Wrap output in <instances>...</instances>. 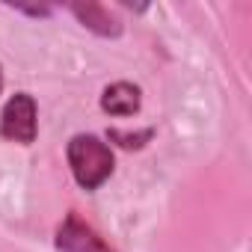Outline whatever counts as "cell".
<instances>
[{
	"mask_svg": "<svg viewBox=\"0 0 252 252\" xmlns=\"http://www.w3.org/2000/svg\"><path fill=\"white\" fill-rule=\"evenodd\" d=\"M65 158H68V169L74 175V181L83 190H98L110 175H113V152L104 140H98L95 134H77L68 140L65 146Z\"/></svg>",
	"mask_w": 252,
	"mask_h": 252,
	"instance_id": "6da1fadb",
	"label": "cell"
},
{
	"mask_svg": "<svg viewBox=\"0 0 252 252\" xmlns=\"http://www.w3.org/2000/svg\"><path fill=\"white\" fill-rule=\"evenodd\" d=\"M39 134V110H36V98L27 92H15L3 113H0V137L30 146Z\"/></svg>",
	"mask_w": 252,
	"mask_h": 252,
	"instance_id": "7a4b0ae2",
	"label": "cell"
},
{
	"mask_svg": "<svg viewBox=\"0 0 252 252\" xmlns=\"http://www.w3.org/2000/svg\"><path fill=\"white\" fill-rule=\"evenodd\" d=\"M57 252H116L89 222H83L77 214H65V220L57 225L54 237Z\"/></svg>",
	"mask_w": 252,
	"mask_h": 252,
	"instance_id": "3957f363",
	"label": "cell"
},
{
	"mask_svg": "<svg viewBox=\"0 0 252 252\" xmlns=\"http://www.w3.org/2000/svg\"><path fill=\"white\" fill-rule=\"evenodd\" d=\"M68 9H71V15H74V18H77L86 30H92L95 36H104V39H119V36L125 33L122 18H119V15H113V12H110V6H104V3L86 0V3H71Z\"/></svg>",
	"mask_w": 252,
	"mask_h": 252,
	"instance_id": "277c9868",
	"label": "cell"
},
{
	"mask_svg": "<svg viewBox=\"0 0 252 252\" xmlns=\"http://www.w3.org/2000/svg\"><path fill=\"white\" fill-rule=\"evenodd\" d=\"M140 107H143V92H140V86H134V83H128V80L110 83V86L101 92V110L110 113V116L125 119V116L140 113Z\"/></svg>",
	"mask_w": 252,
	"mask_h": 252,
	"instance_id": "5b68a950",
	"label": "cell"
},
{
	"mask_svg": "<svg viewBox=\"0 0 252 252\" xmlns=\"http://www.w3.org/2000/svg\"><path fill=\"white\" fill-rule=\"evenodd\" d=\"M155 137V131L152 128H143V131H137V134H131V131H119V128H113V131H107V140L110 143H116V146H122V149H143L149 140Z\"/></svg>",
	"mask_w": 252,
	"mask_h": 252,
	"instance_id": "8992f818",
	"label": "cell"
},
{
	"mask_svg": "<svg viewBox=\"0 0 252 252\" xmlns=\"http://www.w3.org/2000/svg\"><path fill=\"white\" fill-rule=\"evenodd\" d=\"M18 12H27V15H39V18H45V15H51V6H15Z\"/></svg>",
	"mask_w": 252,
	"mask_h": 252,
	"instance_id": "52a82bcc",
	"label": "cell"
},
{
	"mask_svg": "<svg viewBox=\"0 0 252 252\" xmlns=\"http://www.w3.org/2000/svg\"><path fill=\"white\" fill-rule=\"evenodd\" d=\"M0 92H3V68H0Z\"/></svg>",
	"mask_w": 252,
	"mask_h": 252,
	"instance_id": "ba28073f",
	"label": "cell"
}]
</instances>
